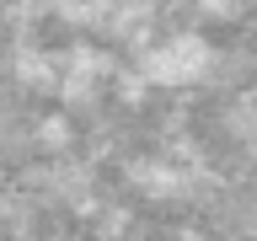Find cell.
<instances>
[{
  "label": "cell",
  "instance_id": "cell-1",
  "mask_svg": "<svg viewBox=\"0 0 257 241\" xmlns=\"http://www.w3.org/2000/svg\"><path fill=\"white\" fill-rule=\"evenodd\" d=\"M209 64H214L209 38L182 27V32H166L161 43H150L134 70L145 75V86H172V91H182V86H198V80L209 75Z\"/></svg>",
  "mask_w": 257,
  "mask_h": 241
}]
</instances>
